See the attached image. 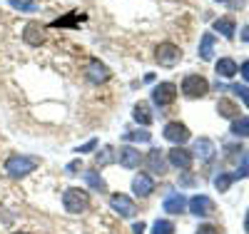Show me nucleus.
<instances>
[{
    "label": "nucleus",
    "mask_w": 249,
    "mask_h": 234,
    "mask_svg": "<svg viewBox=\"0 0 249 234\" xmlns=\"http://www.w3.org/2000/svg\"><path fill=\"white\" fill-rule=\"evenodd\" d=\"M37 167H40V160L37 157H30V155H10L5 160V175L13 177V180H23V177L33 175Z\"/></svg>",
    "instance_id": "obj_1"
},
{
    "label": "nucleus",
    "mask_w": 249,
    "mask_h": 234,
    "mask_svg": "<svg viewBox=\"0 0 249 234\" xmlns=\"http://www.w3.org/2000/svg\"><path fill=\"white\" fill-rule=\"evenodd\" d=\"M62 207L70 215H82L88 207H90V195L88 189H80V187H68L62 192Z\"/></svg>",
    "instance_id": "obj_2"
},
{
    "label": "nucleus",
    "mask_w": 249,
    "mask_h": 234,
    "mask_svg": "<svg viewBox=\"0 0 249 234\" xmlns=\"http://www.w3.org/2000/svg\"><path fill=\"white\" fill-rule=\"evenodd\" d=\"M207 92H210V82H207L202 75H184L182 80V95L187 100H197V97H204Z\"/></svg>",
    "instance_id": "obj_3"
},
{
    "label": "nucleus",
    "mask_w": 249,
    "mask_h": 234,
    "mask_svg": "<svg viewBox=\"0 0 249 234\" xmlns=\"http://www.w3.org/2000/svg\"><path fill=\"white\" fill-rule=\"evenodd\" d=\"M155 60L162 68H175L182 60V48L175 45V42H160V45L155 48Z\"/></svg>",
    "instance_id": "obj_4"
},
{
    "label": "nucleus",
    "mask_w": 249,
    "mask_h": 234,
    "mask_svg": "<svg viewBox=\"0 0 249 234\" xmlns=\"http://www.w3.org/2000/svg\"><path fill=\"white\" fill-rule=\"evenodd\" d=\"M162 137L167 140V142H172L175 147H182L187 140H190V127L187 125H182V122H167L164 125V130H162Z\"/></svg>",
    "instance_id": "obj_5"
},
{
    "label": "nucleus",
    "mask_w": 249,
    "mask_h": 234,
    "mask_svg": "<svg viewBox=\"0 0 249 234\" xmlns=\"http://www.w3.org/2000/svg\"><path fill=\"white\" fill-rule=\"evenodd\" d=\"M85 77H88V82H92V85H105V82H110L112 72H110V68L105 65V62H100L97 57H92V60L88 62V68H85Z\"/></svg>",
    "instance_id": "obj_6"
},
{
    "label": "nucleus",
    "mask_w": 249,
    "mask_h": 234,
    "mask_svg": "<svg viewBox=\"0 0 249 234\" xmlns=\"http://www.w3.org/2000/svg\"><path fill=\"white\" fill-rule=\"evenodd\" d=\"M177 97V85L175 82H160L155 85L152 90V102L157 105V108H167V105H172Z\"/></svg>",
    "instance_id": "obj_7"
},
{
    "label": "nucleus",
    "mask_w": 249,
    "mask_h": 234,
    "mask_svg": "<svg viewBox=\"0 0 249 234\" xmlns=\"http://www.w3.org/2000/svg\"><path fill=\"white\" fill-rule=\"evenodd\" d=\"M110 207L117 212V215H120L122 219H132V217L137 215V204L132 202V197L122 195V192H117V195H112V197H110Z\"/></svg>",
    "instance_id": "obj_8"
},
{
    "label": "nucleus",
    "mask_w": 249,
    "mask_h": 234,
    "mask_svg": "<svg viewBox=\"0 0 249 234\" xmlns=\"http://www.w3.org/2000/svg\"><path fill=\"white\" fill-rule=\"evenodd\" d=\"M23 42L30 48H40L45 42V28L37 23V20H30V23H25L23 28Z\"/></svg>",
    "instance_id": "obj_9"
},
{
    "label": "nucleus",
    "mask_w": 249,
    "mask_h": 234,
    "mask_svg": "<svg viewBox=\"0 0 249 234\" xmlns=\"http://www.w3.org/2000/svg\"><path fill=\"white\" fill-rule=\"evenodd\" d=\"M144 164H147V169L152 175H164L167 172V155H164L162 150H157V147H152V150L144 155Z\"/></svg>",
    "instance_id": "obj_10"
},
{
    "label": "nucleus",
    "mask_w": 249,
    "mask_h": 234,
    "mask_svg": "<svg viewBox=\"0 0 249 234\" xmlns=\"http://www.w3.org/2000/svg\"><path fill=\"white\" fill-rule=\"evenodd\" d=\"M142 160H144V155H140V150H137V147H132V144L120 147V152H117V162H120V167H124V169L140 167Z\"/></svg>",
    "instance_id": "obj_11"
},
{
    "label": "nucleus",
    "mask_w": 249,
    "mask_h": 234,
    "mask_svg": "<svg viewBox=\"0 0 249 234\" xmlns=\"http://www.w3.org/2000/svg\"><path fill=\"white\" fill-rule=\"evenodd\" d=\"M187 207H190V212L195 217H210L214 212V202L207 195H195L190 202H187Z\"/></svg>",
    "instance_id": "obj_12"
},
{
    "label": "nucleus",
    "mask_w": 249,
    "mask_h": 234,
    "mask_svg": "<svg viewBox=\"0 0 249 234\" xmlns=\"http://www.w3.org/2000/svg\"><path fill=\"white\" fill-rule=\"evenodd\" d=\"M167 162L172 164V167H177V169H190L192 167V162H195V155L192 152H187L184 147H172V150L167 152Z\"/></svg>",
    "instance_id": "obj_13"
},
{
    "label": "nucleus",
    "mask_w": 249,
    "mask_h": 234,
    "mask_svg": "<svg viewBox=\"0 0 249 234\" xmlns=\"http://www.w3.org/2000/svg\"><path fill=\"white\" fill-rule=\"evenodd\" d=\"M192 155H195V157H199L202 162H212V160H214V155H217V147H214V142H212V140L199 137V140H195Z\"/></svg>",
    "instance_id": "obj_14"
},
{
    "label": "nucleus",
    "mask_w": 249,
    "mask_h": 234,
    "mask_svg": "<svg viewBox=\"0 0 249 234\" xmlns=\"http://www.w3.org/2000/svg\"><path fill=\"white\" fill-rule=\"evenodd\" d=\"M132 192L137 195V197H150L152 192H155V180L150 177V175H137L135 180H132Z\"/></svg>",
    "instance_id": "obj_15"
},
{
    "label": "nucleus",
    "mask_w": 249,
    "mask_h": 234,
    "mask_svg": "<svg viewBox=\"0 0 249 234\" xmlns=\"http://www.w3.org/2000/svg\"><path fill=\"white\" fill-rule=\"evenodd\" d=\"M217 112H219V117H224V120H237V117H242L239 105H237L234 100H230V97H222V100L217 102Z\"/></svg>",
    "instance_id": "obj_16"
},
{
    "label": "nucleus",
    "mask_w": 249,
    "mask_h": 234,
    "mask_svg": "<svg viewBox=\"0 0 249 234\" xmlns=\"http://www.w3.org/2000/svg\"><path fill=\"white\" fill-rule=\"evenodd\" d=\"M219 35H224L227 40H232L234 37V33H237V20L232 18V15H224V18H219V20H214V25H212Z\"/></svg>",
    "instance_id": "obj_17"
},
{
    "label": "nucleus",
    "mask_w": 249,
    "mask_h": 234,
    "mask_svg": "<svg viewBox=\"0 0 249 234\" xmlns=\"http://www.w3.org/2000/svg\"><path fill=\"white\" fill-rule=\"evenodd\" d=\"M214 70H217V75L219 77H224V80H232L237 72H239V65L232 60V57H219L217 60V65H214Z\"/></svg>",
    "instance_id": "obj_18"
},
{
    "label": "nucleus",
    "mask_w": 249,
    "mask_h": 234,
    "mask_svg": "<svg viewBox=\"0 0 249 234\" xmlns=\"http://www.w3.org/2000/svg\"><path fill=\"white\" fill-rule=\"evenodd\" d=\"M184 207H187L184 195H167V197H164V202H162V209L167 212V215H182Z\"/></svg>",
    "instance_id": "obj_19"
},
{
    "label": "nucleus",
    "mask_w": 249,
    "mask_h": 234,
    "mask_svg": "<svg viewBox=\"0 0 249 234\" xmlns=\"http://www.w3.org/2000/svg\"><path fill=\"white\" fill-rule=\"evenodd\" d=\"M132 120L142 127H147L152 122V110H150V105L147 102H137L135 108H132Z\"/></svg>",
    "instance_id": "obj_20"
},
{
    "label": "nucleus",
    "mask_w": 249,
    "mask_h": 234,
    "mask_svg": "<svg viewBox=\"0 0 249 234\" xmlns=\"http://www.w3.org/2000/svg\"><path fill=\"white\" fill-rule=\"evenodd\" d=\"M199 57L210 62L214 57V35L212 33H204L202 40H199Z\"/></svg>",
    "instance_id": "obj_21"
},
{
    "label": "nucleus",
    "mask_w": 249,
    "mask_h": 234,
    "mask_svg": "<svg viewBox=\"0 0 249 234\" xmlns=\"http://www.w3.org/2000/svg\"><path fill=\"white\" fill-rule=\"evenodd\" d=\"M82 180H85V182H88V184L95 189V192H107V182L102 180V177L95 172V169H88V172L82 175Z\"/></svg>",
    "instance_id": "obj_22"
},
{
    "label": "nucleus",
    "mask_w": 249,
    "mask_h": 234,
    "mask_svg": "<svg viewBox=\"0 0 249 234\" xmlns=\"http://www.w3.org/2000/svg\"><path fill=\"white\" fill-rule=\"evenodd\" d=\"M234 137H249V117L242 115L237 120H232V130H230Z\"/></svg>",
    "instance_id": "obj_23"
},
{
    "label": "nucleus",
    "mask_w": 249,
    "mask_h": 234,
    "mask_svg": "<svg viewBox=\"0 0 249 234\" xmlns=\"http://www.w3.org/2000/svg\"><path fill=\"white\" fill-rule=\"evenodd\" d=\"M85 20V15L82 13H77V10H72V13H68V18H60V20H55V28H72V25H77V23H82Z\"/></svg>",
    "instance_id": "obj_24"
},
{
    "label": "nucleus",
    "mask_w": 249,
    "mask_h": 234,
    "mask_svg": "<svg viewBox=\"0 0 249 234\" xmlns=\"http://www.w3.org/2000/svg\"><path fill=\"white\" fill-rule=\"evenodd\" d=\"M10 3V8H15V10H23V13H37V3L35 0H8Z\"/></svg>",
    "instance_id": "obj_25"
},
{
    "label": "nucleus",
    "mask_w": 249,
    "mask_h": 234,
    "mask_svg": "<svg viewBox=\"0 0 249 234\" xmlns=\"http://www.w3.org/2000/svg\"><path fill=\"white\" fill-rule=\"evenodd\" d=\"M122 137L127 140V142H150V140H152V135L144 130V127H142V130H130V132H124Z\"/></svg>",
    "instance_id": "obj_26"
},
{
    "label": "nucleus",
    "mask_w": 249,
    "mask_h": 234,
    "mask_svg": "<svg viewBox=\"0 0 249 234\" xmlns=\"http://www.w3.org/2000/svg\"><path fill=\"white\" fill-rule=\"evenodd\" d=\"M152 234H175V224L170 219H157L152 224Z\"/></svg>",
    "instance_id": "obj_27"
},
{
    "label": "nucleus",
    "mask_w": 249,
    "mask_h": 234,
    "mask_svg": "<svg viewBox=\"0 0 249 234\" xmlns=\"http://www.w3.org/2000/svg\"><path fill=\"white\" fill-rule=\"evenodd\" d=\"M232 182H234V177H232V175L219 172V177H214V187H217V192H219V195H222V192H227Z\"/></svg>",
    "instance_id": "obj_28"
},
{
    "label": "nucleus",
    "mask_w": 249,
    "mask_h": 234,
    "mask_svg": "<svg viewBox=\"0 0 249 234\" xmlns=\"http://www.w3.org/2000/svg\"><path fill=\"white\" fill-rule=\"evenodd\" d=\"M234 180H244V177H249V150L242 155V160H239V169H237V175H232Z\"/></svg>",
    "instance_id": "obj_29"
},
{
    "label": "nucleus",
    "mask_w": 249,
    "mask_h": 234,
    "mask_svg": "<svg viewBox=\"0 0 249 234\" xmlns=\"http://www.w3.org/2000/svg\"><path fill=\"white\" fill-rule=\"evenodd\" d=\"M112 160H117V157H112V147H105L102 152H97L95 155V162L102 167V164H107V162H112Z\"/></svg>",
    "instance_id": "obj_30"
},
{
    "label": "nucleus",
    "mask_w": 249,
    "mask_h": 234,
    "mask_svg": "<svg viewBox=\"0 0 249 234\" xmlns=\"http://www.w3.org/2000/svg\"><path fill=\"white\" fill-rule=\"evenodd\" d=\"M244 105H247V108H249V88H244V85H232V88H230Z\"/></svg>",
    "instance_id": "obj_31"
},
{
    "label": "nucleus",
    "mask_w": 249,
    "mask_h": 234,
    "mask_svg": "<svg viewBox=\"0 0 249 234\" xmlns=\"http://www.w3.org/2000/svg\"><path fill=\"white\" fill-rule=\"evenodd\" d=\"M195 234H219V227H214V224H202Z\"/></svg>",
    "instance_id": "obj_32"
},
{
    "label": "nucleus",
    "mask_w": 249,
    "mask_h": 234,
    "mask_svg": "<svg viewBox=\"0 0 249 234\" xmlns=\"http://www.w3.org/2000/svg\"><path fill=\"white\" fill-rule=\"evenodd\" d=\"M95 147H97V140H90V142H85L82 147H77V152H80V155H85V152H92Z\"/></svg>",
    "instance_id": "obj_33"
},
{
    "label": "nucleus",
    "mask_w": 249,
    "mask_h": 234,
    "mask_svg": "<svg viewBox=\"0 0 249 234\" xmlns=\"http://www.w3.org/2000/svg\"><path fill=\"white\" fill-rule=\"evenodd\" d=\"M239 75H242V80H244V82H249V60H247V62H242Z\"/></svg>",
    "instance_id": "obj_34"
},
{
    "label": "nucleus",
    "mask_w": 249,
    "mask_h": 234,
    "mask_svg": "<svg viewBox=\"0 0 249 234\" xmlns=\"http://www.w3.org/2000/svg\"><path fill=\"white\" fill-rule=\"evenodd\" d=\"M144 229H147V227H144V222H135L132 224V234H144Z\"/></svg>",
    "instance_id": "obj_35"
},
{
    "label": "nucleus",
    "mask_w": 249,
    "mask_h": 234,
    "mask_svg": "<svg viewBox=\"0 0 249 234\" xmlns=\"http://www.w3.org/2000/svg\"><path fill=\"white\" fill-rule=\"evenodd\" d=\"M77 169H82V160H75L68 164V172H77Z\"/></svg>",
    "instance_id": "obj_36"
},
{
    "label": "nucleus",
    "mask_w": 249,
    "mask_h": 234,
    "mask_svg": "<svg viewBox=\"0 0 249 234\" xmlns=\"http://www.w3.org/2000/svg\"><path fill=\"white\" fill-rule=\"evenodd\" d=\"M179 184H182V187H190V184H195V177H182Z\"/></svg>",
    "instance_id": "obj_37"
},
{
    "label": "nucleus",
    "mask_w": 249,
    "mask_h": 234,
    "mask_svg": "<svg viewBox=\"0 0 249 234\" xmlns=\"http://www.w3.org/2000/svg\"><path fill=\"white\" fill-rule=\"evenodd\" d=\"M242 40H244V42H249V25H244V28H242Z\"/></svg>",
    "instance_id": "obj_38"
},
{
    "label": "nucleus",
    "mask_w": 249,
    "mask_h": 234,
    "mask_svg": "<svg viewBox=\"0 0 249 234\" xmlns=\"http://www.w3.org/2000/svg\"><path fill=\"white\" fill-rule=\"evenodd\" d=\"M244 232L249 234V209H247V217H244Z\"/></svg>",
    "instance_id": "obj_39"
},
{
    "label": "nucleus",
    "mask_w": 249,
    "mask_h": 234,
    "mask_svg": "<svg viewBox=\"0 0 249 234\" xmlns=\"http://www.w3.org/2000/svg\"><path fill=\"white\" fill-rule=\"evenodd\" d=\"M13 234H30V232H13Z\"/></svg>",
    "instance_id": "obj_40"
},
{
    "label": "nucleus",
    "mask_w": 249,
    "mask_h": 234,
    "mask_svg": "<svg viewBox=\"0 0 249 234\" xmlns=\"http://www.w3.org/2000/svg\"><path fill=\"white\" fill-rule=\"evenodd\" d=\"M219 3H227V0H219Z\"/></svg>",
    "instance_id": "obj_41"
}]
</instances>
